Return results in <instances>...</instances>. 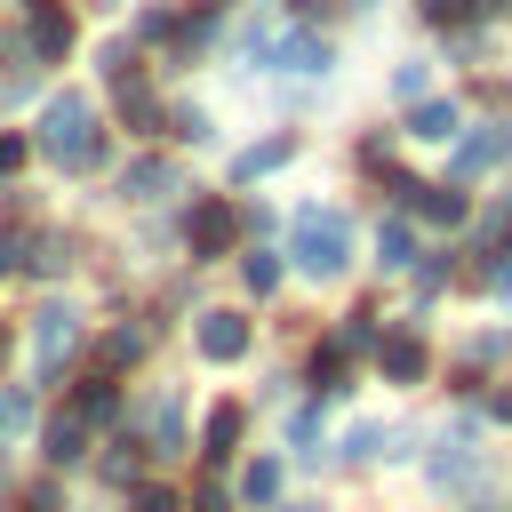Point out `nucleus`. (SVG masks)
Masks as SVG:
<instances>
[{"instance_id":"nucleus-1","label":"nucleus","mask_w":512,"mask_h":512,"mask_svg":"<svg viewBox=\"0 0 512 512\" xmlns=\"http://www.w3.org/2000/svg\"><path fill=\"white\" fill-rule=\"evenodd\" d=\"M288 256H296V272L304 280H344V264H352V216L344 208H296L288 216Z\"/></svg>"},{"instance_id":"nucleus-2","label":"nucleus","mask_w":512,"mask_h":512,"mask_svg":"<svg viewBox=\"0 0 512 512\" xmlns=\"http://www.w3.org/2000/svg\"><path fill=\"white\" fill-rule=\"evenodd\" d=\"M40 152L48 160H64V168H88L104 144H96V104L88 96H48V112H40Z\"/></svg>"},{"instance_id":"nucleus-3","label":"nucleus","mask_w":512,"mask_h":512,"mask_svg":"<svg viewBox=\"0 0 512 512\" xmlns=\"http://www.w3.org/2000/svg\"><path fill=\"white\" fill-rule=\"evenodd\" d=\"M72 344H80V312H72L64 296H56V304H40V312H32V376L48 384V376L72 360Z\"/></svg>"},{"instance_id":"nucleus-4","label":"nucleus","mask_w":512,"mask_h":512,"mask_svg":"<svg viewBox=\"0 0 512 512\" xmlns=\"http://www.w3.org/2000/svg\"><path fill=\"white\" fill-rule=\"evenodd\" d=\"M176 424H184V392H176V384H160V392L136 408V440H144V456H152V464H168V456L184 448V440H176Z\"/></svg>"},{"instance_id":"nucleus-5","label":"nucleus","mask_w":512,"mask_h":512,"mask_svg":"<svg viewBox=\"0 0 512 512\" xmlns=\"http://www.w3.org/2000/svg\"><path fill=\"white\" fill-rule=\"evenodd\" d=\"M192 344H200V360H216V368H232V360H248V344H256V328H248V312H200V328H192Z\"/></svg>"},{"instance_id":"nucleus-6","label":"nucleus","mask_w":512,"mask_h":512,"mask_svg":"<svg viewBox=\"0 0 512 512\" xmlns=\"http://www.w3.org/2000/svg\"><path fill=\"white\" fill-rule=\"evenodd\" d=\"M424 368H432V352H424L416 320L384 328V344H376V376H384V384H424Z\"/></svg>"},{"instance_id":"nucleus-7","label":"nucleus","mask_w":512,"mask_h":512,"mask_svg":"<svg viewBox=\"0 0 512 512\" xmlns=\"http://www.w3.org/2000/svg\"><path fill=\"white\" fill-rule=\"evenodd\" d=\"M40 456H48V472H72V464H88V416L64 400L48 424H40Z\"/></svg>"},{"instance_id":"nucleus-8","label":"nucleus","mask_w":512,"mask_h":512,"mask_svg":"<svg viewBox=\"0 0 512 512\" xmlns=\"http://www.w3.org/2000/svg\"><path fill=\"white\" fill-rule=\"evenodd\" d=\"M352 360H360V352H352L344 336H320L312 360H304V392H312V400H336V392L352 384Z\"/></svg>"},{"instance_id":"nucleus-9","label":"nucleus","mask_w":512,"mask_h":512,"mask_svg":"<svg viewBox=\"0 0 512 512\" xmlns=\"http://www.w3.org/2000/svg\"><path fill=\"white\" fill-rule=\"evenodd\" d=\"M184 248H192L200 264L224 256V248H232V208H224V200H200V208L184 216Z\"/></svg>"},{"instance_id":"nucleus-10","label":"nucleus","mask_w":512,"mask_h":512,"mask_svg":"<svg viewBox=\"0 0 512 512\" xmlns=\"http://www.w3.org/2000/svg\"><path fill=\"white\" fill-rule=\"evenodd\" d=\"M400 200H408V208H416V216H424V224H440V232H456V224H464V216H472V208H464V192H456V184H400Z\"/></svg>"},{"instance_id":"nucleus-11","label":"nucleus","mask_w":512,"mask_h":512,"mask_svg":"<svg viewBox=\"0 0 512 512\" xmlns=\"http://www.w3.org/2000/svg\"><path fill=\"white\" fill-rule=\"evenodd\" d=\"M264 64H272V72H328V40L280 32V40H264Z\"/></svg>"},{"instance_id":"nucleus-12","label":"nucleus","mask_w":512,"mask_h":512,"mask_svg":"<svg viewBox=\"0 0 512 512\" xmlns=\"http://www.w3.org/2000/svg\"><path fill=\"white\" fill-rule=\"evenodd\" d=\"M240 424H248V416H240L232 400H216V408L200 416V456H208V464H232V456H240Z\"/></svg>"},{"instance_id":"nucleus-13","label":"nucleus","mask_w":512,"mask_h":512,"mask_svg":"<svg viewBox=\"0 0 512 512\" xmlns=\"http://www.w3.org/2000/svg\"><path fill=\"white\" fill-rule=\"evenodd\" d=\"M112 96H120V120H128L136 136H160V96H152V80L120 72V80H112Z\"/></svg>"},{"instance_id":"nucleus-14","label":"nucleus","mask_w":512,"mask_h":512,"mask_svg":"<svg viewBox=\"0 0 512 512\" xmlns=\"http://www.w3.org/2000/svg\"><path fill=\"white\" fill-rule=\"evenodd\" d=\"M64 48H72V16H64L56 0H32V56H48V64H56Z\"/></svg>"},{"instance_id":"nucleus-15","label":"nucleus","mask_w":512,"mask_h":512,"mask_svg":"<svg viewBox=\"0 0 512 512\" xmlns=\"http://www.w3.org/2000/svg\"><path fill=\"white\" fill-rule=\"evenodd\" d=\"M496 160H512V128H480V136L456 144V176H480V168H496Z\"/></svg>"},{"instance_id":"nucleus-16","label":"nucleus","mask_w":512,"mask_h":512,"mask_svg":"<svg viewBox=\"0 0 512 512\" xmlns=\"http://www.w3.org/2000/svg\"><path fill=\"white\" fill-rule=\"evenodd\" d=\"M144 440H112L104 456H96V480H112V488H144Z\"/></svg>"},{"instance_id":"nucleus-17","label":"nucleus","mask_w":512,"mask_h":512,"mask_svg":"<svg viewBox=\"0 0 512 512\" xmlns=\"http://www.w3.org/2000/svg\"><path fill=\"white\" fill-rule=\"evenodd\" d=\"M240 504L280 512V456H248V464H240Z\"/></svg>"},{"instance_id":"nucleus-18","label":"nucleus","mask_w":512,"mask_h":512,"mask_svg":"<svg viewBox=\"0 0 512 512\" xmlns=\"http://www.w3.org/2000/svg\"><path fill=\"white\" fill-rule=\"evenodd\" d=\"M288 152H296V136L280 128V136H264V144H248V152L232 160V176H240V184H256V176H272V168H280Z\"/></svg>"},{"instance_id":"nucleus-19","label":"nucleus","mask_w":512,"mask_h":512,"mask_svg":"<svg viewBox=\"0 0 512 512\" xmlns=\"http://www.w3.org/2000/svg\"><path fill=\"white\" fill-rule=\"evenodd\" d=\"M72 408H80L88 424H104V416H120V384H112L104 368H88V376H80V392H72Z\"/></svg>"},{"instance_id":"nucleus-20","label":"nucleus","mask_w":512,"mask_h":512,"mask_svg":"<svg viewBox=\"0 0 512 512\" xmlns=\"http://www.w3.org/2000/svg\"><path fill=\"white\" fill-rule=\"evenodd\" d=\"M416 256H424V248H416V232L392 216V224L376 232V264H384V272H416Z\"/></svg>"},{"instance_id":"nucleus-21","label":"nucleus","mask_w":512,"mask_h":512,"mask_svg":"<svg viewBox=\"0 0 512 512\" xmlns=\"http://www.w3.org/2000/svg\"><path fill=\"white\" fill-rule=\"evenodd\" d=\"M408 136H424V144H440V136H456V104H440V96H424V104L408 112Z\"/></svg>"},{"instance_id":"nucleus-22","label":"nucleus","mask_w":512,"mask_h":512,"mask_svg":"<svg viewBox=\"0 0 512 512\" xmlns=\"http://www.w3.org/2000/svg\"><path fill=\"white\" fill-rule=\"evenodd\" d=\"M336 336H344V344H352V352H376V344H384V312H376V304H352V312H344V328H336Z\"/></svg>"},{"instance_id":"nucleus-23","label":"nucleus","mask_w":512,"mask_h":512,"mask_svg":"<svg viewBox=\"0 0 512 512\" xmlns=\"http://www.w3.org/2000/svg\"><path fill=\"white\" fill-rule=\"evenodd\" d=\"M144 344H152V328H136V320H128V328H112V336H104V376H112V368H136V360H144Z\"/></svg>"},{"instance_id":"nucleus-24","label":"nucleus","mask_w":512,"mask_h":512,"mask_svg":"<svg viewBox=\"0 0 512 512\" xmlns=\"http://www.w3.org/2000/svg\"><path fill=\"white\" fill-rule=\"evenodd\" d=\"M512 352V328H488V336H464V376H480V368H496Z\"/></svg>"},{"instance_id":"nucleus-25","label":"nucleus","mask_w":512,"mask_h":512,"mask_svg":"<svg viewBox=\"0 0 512 512\" xmlns=\"http://www.w3.org/2000/svg\"><path fill=\"white\" fill-rule=\"evenodd\" d=\"M24 424H32V384H8V392H0V456H8V440H16Z\"/></svg>"},{"instance_id":"nucleus-26","label":"nucleus","mask_w":512,"mask_h":512,"mask_svg":"<svg viewBox=\"0 0 512 512\" xmlns=\"http://www.w3.org/2000/svg\"><path fill=\"white\" fill-rule=\"evenodd\" d=\"M240 280H248V296H272V288H280V256H272V248H248V256H240Z\"/></svg>"},{"instance_id":"nucleus-27","label":"nucleus","mask_w":512,"mask_h":512,"mask_svg":"<svg viewBox=\"0 0 512 512\" xmlns=\"http://www.w3.org/2000/svg\"><path fill=\"white\" fill-rule=\"evenodd\" d=\"M376 440H384L376 424H352V432H336V464H344V472H352V464H376Z\"/></svg>"},{"instance_id":"nucleus-28","label":"nucleus","mask_w":512,"mask_h":512,"mask_svg":"<svg viewBox=\"0 0 512 512\" xmlns=\"http://www.w3.org/2000/svg\"><path fill=\"white\" fill-rule=\"evenodd\" d=\"M160 192H176V168H160V160L128 168V200H160Z\"/></svg>"},{"instance_id":"nucleus-29","label":"nucleus","mask_w":512,"mask_h":512,"mask_svg":"<svg viewBox=\"0 0 512 512\" xmlns=\"http://www.w3.org/2000/svg\"><path fill=\"white\" fill-rule=\"evenodd\" d=\"M128 512H184V496L168 480H144V488H128Z\"/></svg>"},{"instance_id":"nucleus-30","label":"nucleus","mask_w":512,"mask_h":512,"mask_svg":"<svg viewBox=\"0 0 512 512\" xmlns=\"http://www.w3.org/2000/svg\"><path fill=\"white\" fill-rule=\"evenodd\" d=\"M448 288V256H416V296H440Z\"/></svg>"},{"instance_id":"nucleus-31","label":"nucleus","mask_w":512,"mask_h":512,"mask_svg":"<svg viewBox=\"0 0 512 512\" xmlns=\"http://www.w3.org/2000/svg\"><path fill=\"white\" fill-rule=\"evenodd\" d=\"M288 440H296V456H320V448H312V440H320V416L296 408V416H288Z\"/></svg>"},{"instance_id":"nucleus-32","label":"nucleus","mask_w":512,"mask_h":512,"mask_svg":"<svg viewBox=\"0 0 512 512\" xmlns=\"http://www.w3.org/2000/svg\"><path fill=\"white\" fill-rule=\"evenodd\" d=\"M184 512H232V488H224V480H200V488H192V504H184Z\"/></svg>"},{"instance_id":"nucleus-33","label":"nucleus","mask_w":512,"mask_h":512,"mask_svg":"<svg viewBox=\"0 0 512 512\" xmlns=\"http://www.w3.org/2000/svg\"><path fill=\"white\" fill-rule=\"evenodd\" d=\"M176 136H184V144H200V136H208V112H200V104H184V112H176Z\"/></svg>"},{"instance_id":"nucleus-34","label":"nucleus","mask_w":512,"mask_h":512,"mask_svg":"<svg viewBox=\"0 0 512 512\" xmlns=\"http://www.w3.org/2000/svg\"><path fill=\"white\" fill-rule=\"evenodd\" d=\"M488 288L512 304V248H496V264H488Z\"/></svg>"},{"instance_id":"nucleus-35","label":"nucleus","mask_w":512,"mask_h":512,"mask_svg":"<svg viewBox=\"0 0 512 512\" xmlns=\"http://www.w3.org/2000/svg\"><path fill=\"white\" fill-rule=\"evenodd\" d=\"M16 512H64V504H56V488L40 480V488H24V496H16Z\"/></svg>"},{"instance_id":"nucleus-36","label":"nucleus","mask_w":512,"mask_h":512,"mask_svg":"<svg viewBox=\"0 0 512 512\" xmlns=\"http://www.w3.org/2000/svg\"><path fill=\"white\" fill-rule=\"evenodd\" d=\"M8 168H24V136H0V176Z\"/></svg>"},{"instance_id":"nucleus-37","label":"nucleus","mask_w":512,"mask_h":512,"mask_svg":"<svg viewBox=\"0 0 512 512\" xmlns=\"http://www.w3.org/2000/svg\"><path fill=\"white\" fill-rule=\"evenodd\" d=\"M488 416H496V424H512V384H504V392L488 400Z\"/></svg>"},{"instance_id":"nucleus-38","label":"nucleus","mask_w":512,"mask_h":512,"mask_svg":"<svg viewBox=\"0 0 512 512\" xmlns=\"http://www.w3.org/2000/svg\"><path fill=\"white\" fill-rule=\"evenodd\" d=\"M8 344H16V328H8V320H0V360H8Z\"/></svg>"},{"instance_id":"nucleus-39","label":"nucleus","mask_w":512,"mask_h":512,"mask_svg":"<svg viewBox=\"0 0 512 512\" xmlns=\"http://www.w3.org/2000/svg\"><path fill=\"white\" fill-rule=\"evenodd\" d=\"M280 512H328V504H280Z\"/></svg>"}]
</instances>
